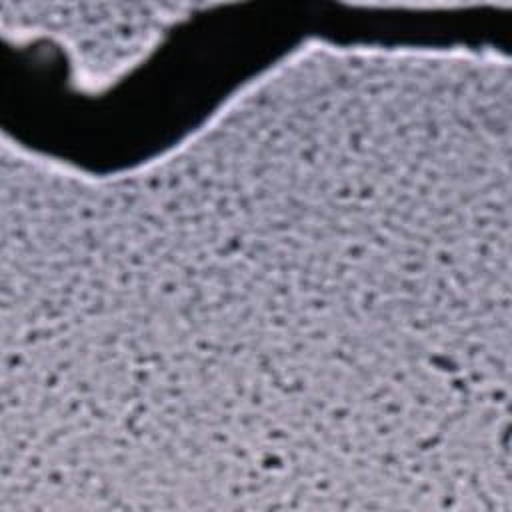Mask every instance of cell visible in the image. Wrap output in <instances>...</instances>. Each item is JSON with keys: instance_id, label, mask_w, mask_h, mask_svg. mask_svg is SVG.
<instances>
[{"instance_id": "cell-1", "label": "cell", "mask_w": 512, "mask_h": 512, "mask_svg": "<svg viewBox=\"0 0 512 512\" xmlns=\"http://www.w3.org/2000/svg\"><path fill=\"white\" fill-rule=\"evenodd\" d=\"M210 4L196 2H2L0 34L14 46L48 44L76 92L100 96L134 74L164 40Z\"/></svg>"}]
</instances>
